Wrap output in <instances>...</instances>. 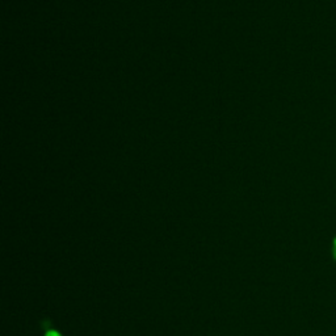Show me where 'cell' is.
<instances>
[{"label":"cell","instance_id":"1","mask_svg":"<svg viewBox=\"0 0 336 336\" xmlns=\"http://www.w3.org/2000/svg\"><path fill=\"white\" fill-rule=\"evenodd\" d=\"M46 336H61L57 331H49L46 334Z\"/></svg>","mask_w":336,"mask_h":336},{"label":"cell","instance_id":"2","mask_svg":"<svg viewBox=\"0 0 336 336\" xmlns=\"http://www.w3.org/2000/svg\"><path fill=\"white\" fill-rule=\"evenodd\" d=\"M334 250H336V239L334 240Z\"/></svg>","mask_w":336,"mask_h":336},{"label":"cell","instance_id":"3","mask_svg":"<svg viewBox=\"0 0 336 336\" xmlns=\"http://www.w3.org/2000/svg\"><path fill=\"white\" fill-rule=\"evenodd\" d=\"M334 251H335L334 252V255H335V259H336V250H334Z\"/></svg>","mask_w":336,"mask_h":336}]
</instances>
